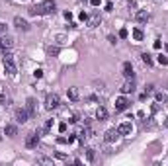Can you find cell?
<instances>
[{"label": "cell", "instance_id": "6da1fadb", "mask_svg": "<svg viewBox=\"0 0 168 166\" xmlns=\"http://www.w3.org/2000/svg\"><path fill=\"white\" fill-rule=\"evenodd\" d=\"M55 8H57V4L53 2V0H45V2H41V4H35L33 8L30 10L31 16H43V14H55Z\"/></svg>", "mask_w": 168, "mask_h": 166}, {"label": "cell", "instance_id": "7a4b0ae2", "mask_svg": "<svg viewBox=\"0 0 168 166\" xmlns=\"http://www.w3.org/2000/svg\"><path fill=\"white\" fill-rule=\"evenodd\" d=\"M2 63H4V69H6V73L8 74H16V64H14V57L10 55V53H4V59H2Z\"/></svg>", "mask_w": 168, "mask_h": 166}, {"label": "cell", "instance_id": "3957f363", "mask_svg": "<svg viewBox=\"0 0 168 166\" xmlns=\"http://www.w3.org/2000/svg\"><path fill=\"white\" fill-rule=\"evenodd\" d=\"M59 96H57V94H49V96L45 98V107L47 110H55V107H59Z\"/></svg>", "mask_w": 168, "mask_h": 166}, {"label": "cell", "instance_id": "277c9868", "mask_svg": "<svg viewBox=\"0 0 168 166\" xmlns=\"http://www.w3.org/2000/svg\"><path fill=\"white\" fill-rule=\"evenodd\" d=\"M39 145V133H30L26 137V147L27 149H35Z\"/></svg>", "mask_w": 168, "mask_h": 166}, {"label": "cell", "instance_id": "5b68a950", "mask_svg": "<svg viewBox=\"0 0 168 166\" xmlns=\"http://www.w3.org/2000/svg\"><path fill=\"white\" fill-rule=\"evenodd\" d=\"M129 107V100L125 96H119L118 100H115V111H123Z\"/></svg>", "mask_w": 168, "mask_h": 166}, {"label": "cell", "instance_id": "8992f818", "mask_svg": "<svg viewBox=\"0 0 168 166\" xmlns=\"http://www.w3.org/2000/svg\"><path fill=\"white\" fill-rule=\"evenodd\" d=\"M12 39L10 37H0V51L2 53H10V49H12Z\"/></svg>", "mask_w": 168, "mask_h": 166}, {"label": "cell", "instance_id": "52a82bcc", "mask_svg": "<svg viewBox=\"0 0 168 166\" xmlns=\"http://www.w3.org/2000/svg\"><path fill=\"white\" fill-rule=\"evenodd\" d=\"M27 119H30V111H27V110H22V107L16 110V121H18V123H26Z\"/></svg>", "mask_w": 168, "mask_h": 166}, {"label": "cell", "instance_id": "ba28073f", "mask_svg": "<svg viewBox=\"0 0 168 166\" xmlns=\"http://www.w3.org/2000/svg\"><path fill=\"white\" fill-rule=\"evenodd\" d=\"M135 90V82H133V78H127L125 82H123V86H121V92L123 94H131Z\"/></svg>", "mask_w": 168, "mask_h": 166}, {"label": "cell", "instance_id": "9c48e42d", "mask_svg": "<svg viewBox=\"0 0 168 166\" xmlns=\"http://www.w3.org/2000/svg\"><path fill=\"white\" fill-rule=\"evenodd\" d=\"M118 131H119V135H129L131 131H133V125H131V121H123V123L118 127Z\"/></svg>", "mask_w": 168, "mask_h": 166}, {"label": "cell", "instance_id": "30bf717a", "mask_svg": "<svg viewBox=\"0 0 168 166\" xmlns=\"http://www.w3.org/2000/svg\"><path fill=\"white\" fill-rule=\"evenodd\" d=\"M118 135H119V131H118V129H108V131H106V135H104V139H106L108 143H113L115 139H118Z\"/></svg>", "mask_w": 168, "mask_h": 166}, {"label": "cell", "instance_id": "8fae6325", "mask_svg": "<svg viewBox=\"0 0 168 166\" xmlns=\"http://www.w3.org/2000/svg\"><path fill=\"white\" fill-rule=\"evenodd\" d=\"M123 74H125V78H133L135 76V70H133V64L131 63H123Z\"/></svg>", "mask_w": 168, "mask_h": 166}, {"label": "cell", "instance_id": "7c38bea8", "mask_svg": "<svg viewBox=\"0 0 168 166\" xmlns=\"http://www.w3.org/2000/svg\"><path fill=\"white\" fill-rule=\"evenodd\" d=\"M14 24H16V27H20V30H24V31H27V30H30L27 21H26L24 18H20V16H16V18H14Z\"/></svg>", "mask_w": 168, "mask_h": 166}, {"label": "cell", "instance_id": "4fadbf2b", "mask_svg": "<svg viewBox=\"0 0 168 166\" xmlns=\"http://www.w3.org/2000/svg\"><path fill=\"white\" fill-rule=\"evenodd\" d=\"M135 20L141 21V24H143V21H147V20H149V12H147V10H139V12L135 14Z\"/></svg>", "mask_w": 168, "mask_h": 166}, {"label": "cell", "instance_id": "5bb4252c", "mask_svg": "<svg viewBox=\"0 0 168 166\" xmlns=\"http://www.w3.org/2000/svg\"><path fill=\"white\" fill-rule=\"evenodd\" d=\"M4 133L8 135V137H16V135H18V127H16V125H6Z\"/></svg>", "mask_w": 168, "mask_h": 166}, {"label": "cell", "instance_id": "9a60e30c", "mask_svg": "<svg viewBox=\"0 0 168 166\" xmlns=\"http://www.w3.org/2000/svg\"><path fill=\"white\" fill-rule=\"evenodd\" d=\"M106 117H108V110H106V107H98V111H96V119L104 121Z\"/></svg>", "mask_w": 168, "mask_h": 166}, {"label": "cell", "instance_id": "2e32d148", "mask_svg": "<svg viewBox=\"0 0 168 166\" xmlns=\"http://www.w3.org/2000/svg\"><path fill=\"white\" fill-rule=\"evenodd\" d=\"M26 104H27L26 110L30 111V115H33V113H35V100H33V98H27V102H26Z\"/></svg>", "mask_w": 168, "mask_h": 166}, {"label": "cell", "instance_id": "e0dca14e", "mask_svg": "<svg viewBox=\"0 0 168 166\" xmlns=\"http://www.w3.org/2000/svg\"><path fill=\"white\" fill-rule=\"evenodd\" d=\"M67 96H69V98L72 100V102H76V100H78V88H69Z\"/></svg>", "mask_w": 168, "mask_h": 166}, {"label": "cell", "instance_id": "ac0fdd59", "mask_svg": "<svg viewBox=\"0 0 168 166\" xmlns=\"http://www.w3.org/2000/svg\"><path fill=\"white\" fill-rule=\"evenodd\" d=\"M133 39L135 41H141L143 39V31L141 30H133Z\"/></svg>", "mask_w": 168, "mask_h": 166}, {"label": "cell", "instance_id": "d6986e66", "mask_svg": "<svg viewBox=\"0 0 168 166\" xmlns=\"http://www.w3.org/2000/svg\"><path fill=\"white\" fill-rule=\"evenodd\" d=\"M141 59H143L145 64H152V59H151V55H149V53H143V55H141Z\"/></svg>", "mask_w": 168, "mask_h": 166}, {"label": "cell", "instance_id": "ffe728a7", "mask_svg": "<svg viewBox=\"0 0 168 166\" xmlns=\"http://www.w3.org/2000/svg\"><path fill=\"white\" fill-rule=\"evenodd\" d=\"M53 127V119H47L45 125H43V133H49V129Z\"/></svg>", "mask_w": 168, "mask_h": 166}, {"label": "cell", "instance_id": "44dd1931", "mask_svg": "<svg viewBox=\"0 0 168 166\" xmlns=\"http://www.w3.org/2000/svg\"><path fill=\"white\" fill-rule=\"evenodd\" d=\"M156 61H158L160 64H162V67H164V64H168V59H166L164 55H158V57H156Z\"/></svg>", "mask_w": 168, "mask_h": 166}, {"label": "cell", "instance_id": "7402d4cb", "mask_svg": "<svg viewBox=\"0 0 168 166\" xmlns=\"http://www.w3.org/2000/svg\"><path fill=\"white\" fill-rule=\"evenodd\" d=\"M156 100H158V102H164V100H168V96L162 94V92H156Z\"/></svg>", "mask_w": 168, "mask_h": 166}, {"label": "cell", "instance_id": "603a6c76", "mask_svg": "<svg viewBox=\"0 0 168 166\" xmlns=\"http://www.w3.org/2000/svg\"><path fill=\"white\" fill-rule=\"evenodd\" d=\"M98 21H100L98 16H92V20H90V27H96V26H98Z\"/></svg>", "mask_w": 168, "mask_h": 166}, {"label": "cell", "instance_id": "cb8c5ba5", "mask_svg": "<svg viewBox=\"0 0 168 166\" xmlns=\"http://www.w3.org/2000/svg\"><path fill=\"white\" fill-rule=\"evenodd\" d=\"M37 160H39L41 164H51V162H53V160H49V158H45V156H39Z\"/></svg>", "mask_w": 168, "mask_h": 166}, {"label": "cell", "instance_id": "d4e9b609", "mask_svg": "<svg viewBox=\"0 0 168 166\" xmlns=\"http://www.w3.org/2000/svg\"><path fill=\"white\" fill-rule=\"evenodd\" d=\"M86 156H88V160L92 162V160H94V150H92V149H88V150H86Z\"/></svg>", "mask_w": 168, "mask_h": 166}, {"label": "cell", "instance_id": "484cf974", "mask_svg": "<svg viewBox=\"0 0 168 166\" xmlns=\"http://www.w3.org/2000/svg\"><path fill=\"white\" fill-rule=\"evenodd\" d=\"M33 76H35V78H41V76H43V70H41V69H35Z\"/></svg>", "mask_w": 168, "mask_h": 166}, {"label": "cell", "instance_id": "4316f807", "mask_svg": "<svg viewBox=\"0 0 168 166\" xmlns=\"http://www.w3.org/2000/svg\"><path fill=\"white\" fill-rule=\"evenodd\" d=\"M59 131H61V133L67 131V123H61V125H59Z\"/></svg>", "mask_w": 168, "mask_h": 166}, {"label": "cell", "instance_id": "83f0119b", "mask_svg": "<svg viewBox=\"0 0 168 166\" xmlns=\"http://www.w3.org/2000/svg\"><path fill=\"white\" fill-rule=\"evenodd\" d=\"M80 20H82V21H86V20H88V14H86V12H82V14H80Z\"/></svg>", "mask_w": 168, "mask_h": 166}, {"label": "cell", "instance_id": "f1b7e54d", "mask_svg": "<svg viewBox=\"0 0 168 166\" xmlns=\"http://www.w3.org/2000/svg\"><path fill=\"white\" fill-rule=\"evenodd\" d=\"M49 53H51V55H57V53H59V49H57V47H55V49L51 47V49H49Z\"/></svg>", "mask_w": 168, "mask_h": 166}, {"label": "cell", "instance_id": "f546056e", "mask_svg": "<svg viewBox=\"0 0 168 166\" xmlns=\"http://www.w3.org/2000/svg\"><path fill=\"white\" fill-rule=\"evenodd\" d=\"M119 37H127V30H121L119 31Z\"/></svg>", "mask_w": 168, "mask_h": 166}, {"label": "cell", "instance_id": "4dcf8cb0", "mask_svg": "<svg viewBox=\"0 0 168 166\" xmlns=\"http://www.w3.org/2000/svg\"><path fill=\"white\" fill-rule=\"evenodd\" d=\"M160 47H162V43H160V41L156 39V41H155V49H160Z\"/></svg>", "mask_w": 168, "mask_h": 166}, {"label": "cell", "instance_id": "1f68e13d", "mask_svg": "<svg viewBox=\"0 0 168 166\" xmlns=\"http://www.w3.org/2000/svg\"><path fill=\"white\" fill-rule=\"evenodd\" d=\"M152 90H155V86H152V84H149V86H147V94H151Z\"/></svg>", "mask_w": 168, "mask_h": 166}, {"label": "cell", "instance_id": "d6a6232c", "mask_svg": "<svg viewBox=\"0 0 168 166\" xmlns=\"http://www.w3.org/2000/svg\"><path fill=\"white\" fill-rule=\"evenodd\" d=\"M90 4L92 6H100V0H90Z\"/></svg>", "mask_w": 168, "mask_h": 166}, {"label": "cell", "instance_id": "836d02e7", "mask_svg": "<svg viewBox=\"0 0 168 166\" xmlns=\"http://www.w3.org/2000/svg\"><path fill=\"white\" fill-rule=\"evenodd\" d=\"M6 31V24H0V33H4Z\"/></svg>", "mask_w": 168, "mask_h": 166}, {"label": "cell", "instance_id": "e575fe53", "mask_svg": "<svg viewBox=\"0 0 168 166\" xmlns=\"http://www.w3.org/2000/svg\"><path fill=\"white\" fill-rule=\"evenodd\" d=\"M164 125H168V119H166V123H164Z\"/></svg>", "mask_w": 168, "mask_h": 166}]
</instances>
